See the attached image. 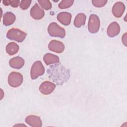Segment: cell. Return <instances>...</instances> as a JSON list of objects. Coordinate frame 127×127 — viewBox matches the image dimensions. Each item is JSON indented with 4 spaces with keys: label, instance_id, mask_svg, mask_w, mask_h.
<instances>
[{
    "label": "cell",
    "instance_id": "1",
    "mask_svg": "<svg viewBox=\"0 0 127 127\" xmlns=\"http://www.w3.org/2000/svg\"><path fill=\"white\" fill-rule=\"evenodd\" d=\"M49 77L58 85L66 81L69 77V72L60 64L52 65L48 70Z\"/></svg>",
    "mask_w": 127,
    "mask_h": 127
},
{
    "label": "cell",
    "instance_id": "2",
    "mask_svg": "<svg viewBox=\"0 0 127 127\" xmlns=\"http://www.w3.org/2000/svg\"><path fill=\"white\" fill-rule=\"evenodd\" d=\"M26 35V33L18 29L12 28L7 31L6 37L10 40L21 42L24 41Z\"/></svg>",
    "mask_w": 127,
    "mask_h": 127
},
{
    "label": "cell",
    "instance_id": "3",
    "mask_svg": "<svg viewBox=\"0 0 127 127\" xmlns=\"http://www.w3.org/2000/svg\"><path fill=\"white\" fill-rule=\"evenodd\" d=\"M48 31L49 34L53 37L63 38L65 35V30L56 22H52L50 24L48 28Z\"/></svg>",
    "mask_w": 127,
    "mask_h": 127
},
{
    "label": "cell",
    "instance_id": "4",
    "mask_svg": "<svg viewBox=\"0 0 127 127\" xmlns=\"http://www.w3.org/2000/svg\"><path fill=\"white\" fill-rule=\"evenodd\" d=\"M45 72L44 67L41 61L35 62L32 65L31 68V77L32 79L38 78L39 76L42 75Z\"/></svg>",
    "mask_w": 127,
    "mask_h": 127
},
{
    "label": "cell",
    "instance_id": "5",
    "mask_svg": "<svg viewBox=\"0 0 127 127\" xmlns=\"http://www.w3.org/2000/svg\"><path fill=\"white\" fill-rule=\"evenodd\" d=\"M88 28L89 31L91 33H95L98 31L100 28V19L97 15L94 14L90 15Z\"/></svg>",
    "mask_w": 127,
    "mask_h": 127
},
{
    "label": "cell",
    "instance_id": "6",
    "mask_svg": "<svg viewBox=\"0 0 127 127\" xmlns=\"http://www.w3.org/2000/svg\"><path fill=\"white\" fill-rule=\"evenodd\" d=\"M23 82V76L18 72H12L8 77V83L10 86L13 87L19 86Z\"/></svg>",
    "mask_w": 127,
    "mask_h": 127
},
{
    "label": "cell",
    "instance_id": "7",
    "mask_svg": "<svg viewBox=\"0 0 127 127\" xmlns=\"http://www.w3.org/2000/svg\"><path fill=\"white\" fill-rule=\"evenodd\" d=\"M56 85L48 81L43 82L39 87L40 91L44 95L51 94L55 89Z\"/></svg>",
    "mask_w": 127,
    "mask_h": 127
},
{
    "label": "cell",
    "instance_id": "8",
    "mask_svg": "<svg viewBox=\"0 0 127 127\" xmlns=\"http://www.w3.org/2000/svg\"><path fill=\"white\" fill-rule=\"evenodd\" d=\"M45 14L44 10L41 8L38 4L36 3L30 10V15L32 18L36 20L42 19Z\"/></svg>",
    "mask_w": 127,
    "mask_h": 127
},
{
    "label": "cell",
    "instance_id": "9",
    "mask_svg": "<svg viewBox=\"0 0 127 127\" xmlns=\"http://www.w3.org/2000/svg\"><path fill=\"white\" fill-rule=\"evenodd\" d=\"M48 48L52 51L57 53H61L64 50V45L60 41L52 40L49 43Z\"/></svg>",
    "mask_w": 127,
    "mask_h": 127
},
{
    "label": "cell",
    "instance_id": "10",
    "mask_svg": "<svg viewBox=\"0 0 127 127\" xmlns=\"http://www.w3.org/2000/svg\"><path fill=\"white\" fill-rule=\"evenodd\" d=\"M125 9V4L121 1H118L114 4L112 8L113 15L116 17H120L123 14Z\"/></svg>",
    "mask_w": 127,
    "mask_h": 127
},
{
    "label": "cell",
    "instance_id": "11",
    "mask_svg": "<svg viewBox=\"0 0 127 127\" xmlns=\"http://www.w3.org/2000/svg\"><path fill=\"white\" fill-rule=\"evenodd\" d=\"M25 122L30 126L33 127H40L42 126V123L40 118L34 115L27 116L25 119Z\"/></svg>",
    "mask_w": 127,
    "mask_h": 127
},
{
    "label": "cell",
    "instance_id": "12",
    "mask_svg": "<svg viewBox=\"0 0 127 127\" xmlns=\"http://www.w3.org/2000/svg\"><path fill=\"white\" fill-rule=\"evenodd\" d=\"M120 31V26L117 22H113L108 26L107 34L110 37H114L118 35Z\"/></svg>",
    "mask_w": 127,
    "mask_h": 127
},
{
    "label": "cell",
    "instance_id": "13",
    "mask_svg": "<svg viewBox=\"0 0 127 127\" xmlns=\"http://www.w3.org/2000/svg\"><path fill=\"white\" fill-rule=\"evenodd\" d=\"M71 18V14L67 12H62L57 15V19L59 21L64 25H69L70 23Z\"/></svg>",
    "mask_w": 127,
    "mask_h": 127
},
{
    "label": "cell",
    "instance_id": "14",
    "mask_svg": "<svg viewBox=\"0 0 127 127\" xmlns=\"http://www.w3.org/2000/svg\"><path fill=\"white\" fill-rule=\"evenodd\" d=\"M9 64L11 67L16 69H19L24 65V61L20 57H16L11 59L9 60Z\"/></svg>",
    "mask_w": 127,
    "mask_h": 127
},
{
    "label": "cell",
    "instance_id": "15",
    "mask_svg": "<svg viewBox=\"0 0 127 127\" xmlns=\"http://www.w3.org/2000/svg\"><path fill=\"white\" fill-rule=\"evenodd\" d=\"M43 60L47 65L52 64H56L59 62V58L54 54L47 53L43 57Z\"/></svg>",
    "mask_w": 127,
    "mask_h": 127
},
{
    "label": "cell",
    "instance_id": "16",
    "mask_svg": "<svg viewBox=\"0 0 127 127\" xmlns=\"http://www.w3.org/2000/svg\"><path fill=\"white\" fill-rule=\"evenodd\" d=\"M15 15L11 12H6L3 16V23L5 26H9L13 24L15 20Z\"/></svg>",
    "mask_w": 127,
    "mask_h": 127
},
{
    "label": "cell",
    "instance_id": "17",
    "mask_svg": "<svg viewBox=\"0 0 127 127\" xmlns=\"http://www.w3.org/2000/svg\"><path fill=\"white\" fill-rule=\"evenodd\" d=\"M86 21V15L84 13H78L74 20V25L76 27H80L85 24Z\"/></svg>",
    "mask_w": 127,
    "mask_h": 127
},
{
    "label": "cell",
    "instance_id": "18",
    "mask_svg": "<svg viewBox=\"0 0 127 127\" xmlns=\"http://www.w3.org/2000/svg\"><path fill=\"white\" fill-rule=\"evenodd\" d=\"M19 50V46L14 42H10L6 46V52L9 55L16 54Z\"/></svg>",
    "mask_w": 127,
    "mask_h": 127
},
{
    "label": "cell",
    "instance_id": "19",
    "mask_svg": "<svg viewBox=\"0 0 127 127\" xmlns=\"http://www.w3.org/2000/svg\"><path fill=\"white\" fill-rule=\"evenodd\" d=\"M73 2H74V0H62L59 4L58 6L61 9L67 8L71 6L72 5Z\"/></svg>",
    "mask_w": 127,
    "mask_h": 127
},
{
    "label": "cell",
    "instance_id": "20",
    "mask_svg": "<svg viewBox=\"0 0 127 127\" xmlns=\"http://www.w3.org/2000/svg\"><path fill=\"white\" fill-rule=\"evenodd\" d=\"M38 2L42 7L46 10H49L52 8V4L48 0H38Z\"/></svg>",
    "mask_w": 127,
    "mask_h": 127
},
{
    "label": "cell",
    "instance_id": "21",
    "mask_svg": "<svg viewBox=\"0 0 127 127\" xmlns=\"http://www.w3.org/2000/svg\"><path fill=\"white\" fill-rule=\"evenodd\" d=\"M93 4L98 7H102L104 6L107 2V0H93L92 1Z\"/></svg>",
    "mask_w": 127,
    "mask_h": 127
},
{
    "label": "cell",
    "instance_id": "22",
    "mask_svg": "<svg viewBox=\"0 0 127 127\" xmlns=\"http://www.w3.org/2000/svg\"><path fill=\"white\" fill-rule=\"evenodd\" d=\"M31 0H22L20 2V8L23 10H25L30 6Z\"/></svg>",
    "mask_w": 127,
    "mask_h": 127
},
{
    "label": "cell",
    "instance_id": "23",
    "mask_svg": "<svg viewBox=\"0 0 127 127\" xmlns=\"http://www.w3.org/2000/svg\"><path fill=\"white\" fill-rule=\"evenodd\" d=\"M20 2L21 1L20 0H9V4L12 7H16L20 5Z\"/></svg>",
    "mask_w": 127,
    "mask_h": 127
},
{
    "label": "cell",
    "instance_id": "24",
    "mask_svg": "<svg viewBox=\"0 0 127 127\" xmlns=\"http://www.w3.org/2000/svg\"><path fill=\"white\" fill-rule=\"evenodd\" d=\"M122 42L125 45V46H127V33H125L122 36Z\"/></svg>",
    "mask_w": 127,
    "mask_h": 127
},
{
    "label": "cell",
    "instance_id": "25",
    "mask_svg": "<svg viewBox=\"0 0 127 127\" xmlns=\"http://www.w3.org/2000/svg\"><path fill=\"white\" fill-rule=\"evenodd\" d=\"M2 3L5 5H9V0H3L2 1Z\"/></svg>",
    "mask_w": 127,
    "mask_h": 127
}]
</instances>
